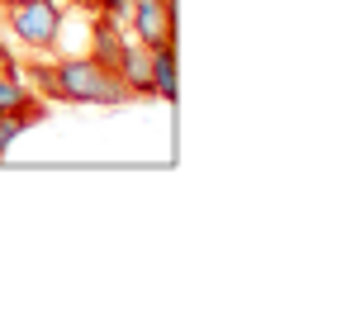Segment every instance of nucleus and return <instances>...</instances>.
Instances as JSON below:
<instances>
[{
  "label": "nucleus",
  "instance_id": "f257e3e1",
  "mask_svg": "<svg viewBox=\"0 0 351 332\" xmlns=\"http://www.w3.org/2000/svg\"><path fill=\"white\" fill-rule=\"evenodd\" d=\"M53 100H62V105H100V110L133 105L128 86L119 81V71H110L90 53H62L53 62Z\"/></svg>",
  "mask_w": 351,
  "mask_h": 332
},
{
  "label": "nucleus",
  "instance_id": "f03ea898",
  "mask_svg": "<svg viewBox=\"0 0 351 332\" xmlns=\"http://www.w3.org/2000/svg\"><path fill=\"white\" fill-rule=\"evenodd\" d=\"M0 14H5V34L19 53L53 57L62 48V29H66V5L62 0H14Z\"/></svg>",
  "mask_w": 351,
  "mask_h": 332
},
{
  "label": "nucleus",
  "instance_id": "7ed1b4c3",
  "mask_svg": "<svg viewBox=\"0 0 351 332\" xmlns=\"http://www.w3.org/2000/svg\"><path fill=\"white\" fill-rule=\"evenodd\" d=\"M123 29H128V38H138L143 48L176 43V0H128Z\"/></svg>",
  "mask_w": 351,
  "mask_h": 332
},
{
  "label": "nucleus",
  "instance_id": "20e7f679",
  "mask_svg": "<svg viewBox=\"0 0 351 332\" xmlns=\"http://www.w3.org/2000/svg\"><path fill=\"white\" fill-rule=\"evenodd\" d=\"M119 81L128 86L133 100H157V91H152V48H143L138 38H128L123 57H119Z\"/></svg>",
  "mask_w": 351,
  "mask_h": 332
},
{
  "label": "nucleus",
  "instance_id": "39448f33",
  "mask_svg": "<svg viewBox=\"0 0 351 332\" xmlns=\"http://www.w3.org/2000/svg\"><path fill=\"white\" fill-rule=\"evenodd\" d=\"M123 43H128L123 19H114V14H95V19H90V48H86V53L95 57V62H105L110 71H119Z\"/></svg>",
  "mask_w": 351,
  "mask_h": 332
},
{
  "label": "nucleus",
  "instance_id": "423d86ee",
  "mask_svg": "<svg viewBox=\"0 0 351 332\" xmlns=\"http://www.w3.org/2000/svg\"><path fill=\"white\" fill-rule=\"evenodd\" d=\"M152 91H157L162 105H176V95H180V86H176V43L152 48Z\"/></svg>",
  "mask_w": 351,
  "mask_h": 332
},
{
  "label": "nucleus",
  "instance_id": "0eeeda50",
  "mask_svg": "<svg viewBox=\"0 0 351 332\" xmlns=\"http://www.w3.org/2000/svg\"><path fill=\"white\" fill-rule=\"evenodd\" d=\"M29 100H43V95H34L24 76H5V71H0V110L14 114V110H24Z\"/></svg>",
  "mask_w": 351,
  "mask_h": 332
},
{
  "label": "nucleus",
  "instance_id": "6e6552de",
  "mask_svg": "<svg viewBox=\"0 0 351 332\" xmlns=\"http://www.w3.org/2000/svg\"><path fill=\"white\" fill-rule=\"evenodd\" d=\"M24 81H34V86H29L34 95L53 100V57H29V67H24Z\"/></svg>",
  "mask_w": 351,
  "mask_h": 332
},
{
  "label": "nucleus",
  "instance_id": "1a4fd4ad",
  "mask_svg": "<svg viewBox=\"0 0 351 332\" xmlns=\"http://www.w3.org/2000/svg\"><path fill=\"white\" fill-rule=\"evenodd\" d=\"M24 138V119L19 114H10V110H0V162L10 157V147Z\"/></svg>",
  "mask_w": 351,
  "mask_h": 332
},
{
  "label": "nucleus",
  "instance_id": "9d476101",
  "mask_svg": "<svg viewBox=\"0 0 351 332\" xmlns=\"http://www.w3.org/2000/svg\"><path fill=\"white\" fill-rule=\"evenodd\" d=\"M0 71L5 76H24V57H19V48L10 38H0Z\"/></svg>",
  "mask_w": 351,
  "mask_h": 332
},
{
  "label": "nucleus",
  "instance_id": "9b49d317",
  "mask_svg": "<svg viewBox=\"0 0 351 332\" xmlns=\"http://www.w3.org/2000/svg\"><path fill=\"white\" fill-rule=\"evenodd\" d=\"M95 14H114V19H123V10H128V0H86Z\"/></svg>",
  "mask_w": 351,
  "mask_h": 332
},
{
  "label": "nucleus",
  "instance_id": "f8f14e48",
  "mask_svg": "<svg viewBox=\"0 0 351 332\" xmlns=\"http://www.w3.org/2000/svg\"><path fill=\"white\" fill-rule=\"evenodd\" d=\"M5 5H14V0H0V10H5Z\"/></svg>",
  "mask_w": 351,
  "mask_h": 332
}]
</instances>
